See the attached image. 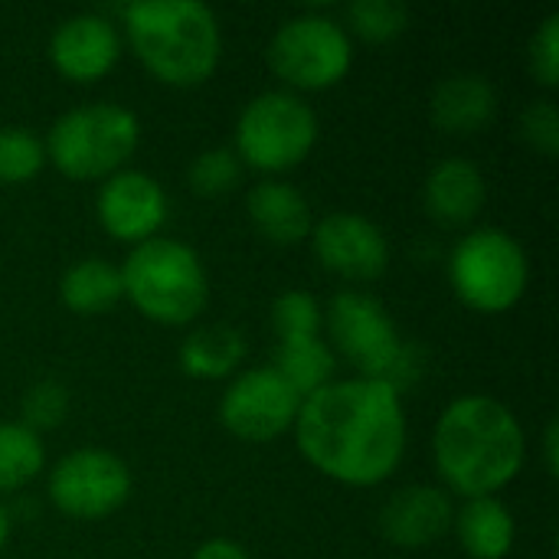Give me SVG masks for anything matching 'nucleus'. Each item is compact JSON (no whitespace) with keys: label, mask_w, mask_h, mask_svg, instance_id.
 I'll use <instances>...</instances> for the list:
<instances>
[{"label":"nucleus","mask_w":559,"mask_h":559,"mask_svg":"<svg viewBox=\"0 0 559 559\" xmlns=\"http://www.w3.org/2000/svg\"><path fill=\"white\" fill-rule=\"evenodd\" d=\"M292 432L305 462L324 478L344 488H377L403 465L409 426L396 386L350 377L305 396Z\"/></svg>","instance_id":"obj_1"},{"label":"nucleus","mask_w":559,"mask_h":559,"mask_svg":"<svg viewBox=\"0 0 559 559\" xmlns=\"http://www.w3.org/2000/svg\"><path fill=\"white\" fill-rule=\"evenodd\" d=\"M432 462L449 495L465 501L498 498L527 462V436L501 400L465 393L436 419Z\"/></svg>","instance_id":"obj_2"},{"label":"nucleus","mask_w":559,"mask_h":559,"mask_svg":"<svg viewBox=\"0 0 559 559\" xmlns=\"http://www.w3.org/2000/svg\"><path fill=\"white\" fill-rule=\"evenodd\" d=\"M121 23L138 62L170 88H197L219 69V20L200 0H138Z\"/></svg>","instance_id":"obj_3"},{"label":"nucleus","mask_w":559,"mask_h":559,"mask_svg":"<svg viewBox=\"0 0 559 559\" xmlns=\"http://www.w3.org/2000/svg\"><path fill=\"white\" fill-rule=\"evenodd\" d=\"M118 272L131 308L160 328H187L210 305L206 265L200 252L180 239L154 236L134 246Z\"/></svg>","instance_id":"obj_4"},{"label":"nucleus","mask_w":559,"mask_h":559,"mask_svg":"<svg viewBox=\"0 0 559 559\" xmlns=\"http://www.w3.org/2000/svg\"><path fill=\"white\" fill-rule=\"evenodd\" d=\"M141 144V121L115 102H88L59 115L43 141L46 164L66 180H108L124 170Z\"/></svg>","instance_id":"obj_5"},{"label":"nucleus","mask_w":559,"mask_h":559,"mask_svg":"<svg viewBox=\"0 0 559 559\" xmlns=\"http://www.w3.org/2000/svg\"><path fill=\"white\" fill-rule=\"evenodd\" d=\"M318 144V115L314 108L288 92H262L255 95L236 118L233 151L239 164L278 177L301 167Z\"/></svg>","instance_id":"obj_6"},{"label":"nucleus","mask_w":559,"mask_h":559,"mask_svg":"<svg viewBox=\"0 0 559 559\" xmlns=\"http://www.w3.org/2000/svg\"><path fill=\"white\" fill-rule=\"evenodd\" d=\"M449 282L465 308L478 314H504L524 298L531 262L508 229L478 226L455 242L449 255Z\"/></svg>","instance_id":"obj_7"},{"label":"nucleus","mask_w":559,"mask_h":559,"mask_svg":"<svg viewBox=\"0 0 559 559\" xmlns=\"http://www.w3.org/2000/svg\"><path fill=\"white\" fill-rule=\"evenodd\" d=\"M324 328L334 357L350 360L357 377L383 380L403 393V373L413 370L409 347L380 298L357 288L337 292L324 311Z\"/></svg>","instance_id":"obj_8"},{"label":"nucleus","mask_w":559,"mask_h":559,"mask_svg":"<svg viewBox=\"0 0 559 559\" xmlns=\"http://www.w3.org/2000/svg\"><path fill=\"white\" fill-rule=\"evenodd\" d=\"M269 66L288 92H324L347 79L354 66V39L341 20L324 13L288 16L272 43Z\"/></svg>","instance_id":"obj_9"},{"label":"nucleus","mask_w":559,"mask_h":559,"mask_svg":"<svg viewBox=\"0 0 559 559\" xmlns=\"http://www.w3.org/2000/svg\"><path fill=\"white\" fill-rule=\"evenodd\" d=\"M46 498L69 521H105L128 504L131 472L115 452L85 445L49 468Z\"/></svg>","instance_id":"obj_10"},{"label":"nucleus","mask_w":559,"mask_h":559,"mask_svg":"<svg viewBox=\"0 0 559 559\" xmlns=\"http://www.w3.org/2000/svg\"><path fill=\"white\" fill-rule=\"evenodd\" d=\"M301 396L275 373V367L239 370L219 393L216 416L223 429L242 442L262 445L292 432Z\"/></svg>","instance_id":"obj_11"},{"label":"nucleus","mask_w":559,"mask_h":559,"mask_svg":"<svg viewBox=\"0 0 559 559\" xmlns=\"http://www.w3.org/2000/svg\"><path fill=\"white\" fill-rule=\"evenodd\" d=\"M308 242L318 265L344 282H377L390 269L383 229L360 213H328L314 219Z\"/></svg>","instance_id":"obj_12"},{"label":"nucleus","mask_w":559,"mask_h":559,"mask_svg":"<svg viewBox=\"0 0 559 559\" xmlns=\"http://www.w3.org/2000/svg\"><path fill=\"white\" fill-rule=\"evenodd\" d=\"M167 193L157 177L144 170H118L108 180H102L95 197V216L98 226L124 246H141L154 236H160L167 223Z\"/></svg>","instance_id":"obj_13"},{"label":"nucleus","mask_w":559,"mask_h":559,"mask_svg":"<svg viewBox=\"0 0 559 559\" xmlns=\"http://www.w3.org/2000/svg\"><path fill=\"white\" fill-rule=\"evenodd\" d=\"M121 59V33L102 13H75L49 36L52 69L75 85L102 82Z\"/></svg>","instance_id":"obj_14"},{"label":"nucleus","mask_w":559,"mask_h":559,"mask_svg":"<svg viewBox=\"0 0 559 559\" xmlns=\"http://www.w3.org/2000/svg\"><path fill=\"white\" fill-rule=\"evenodd\" d=\"M455 504L445 488L432 485H409L390 495V501L380 511V531L393 547L403 550H423L436 540H442L452 531Z\"/></svg>","instance_id":"obj_15"},{"label":"nucleus","mask_w":559,"mask_h":559,"mask_svg":"<svg viewBox=\"0 0 559 559\" xmlns=\"http://www.w3.org/2000/svg\"><path fill=\"white\" fill-rule=\"evenodd\" d=\"M423 200H426V213L436 223L459 229L478 219L488 200V183L481 167L472 164L468 157H445L429 170Z\"/></svg>","instance_id":"obj_16"},{"label":"nucleus","mask_w":559,"mask_h":559,"mask_svg":"<svg viewBox=\"0 0 559 559\" xmlns=\"http://www.w3.org/2000/svg\"><path fill=\"white\" fill-rule=\"evenodd\" d=\"M246 213L262 239L272 246H298L311 236L314 216L308 197L278 177L259 180L246 197Z\"/></svg>","instance_id":"obj_17"},{"label":"nucleus","mask_w":559,"mask_h":559,"mask_svg":"<svg viewBox=\"0 0 559 559\" xmlns=\"http://www.w3.org/2000/svg\"><path fill=\"white\" fill-rule=\"evenodd\" d=\"M498 115V92L478 72L442 79L429 98V118L442 134H478Z\"/></svg>","instance_id":"obj_18"},{"label":"nucleus","mask_w":559,"mask_h":559,"mask_svg":"<svg viewBox=\"0 0 559 559\" xmlns=\"http://www.w3.org/2000/svg\"><path fill=\"white\" fill-rule=\"evenodd\" d=\"M452 531L472 559H508L518 540V524L501 498H472L455 511Z\"/></svg>","instance_id":"obj_19"},{"label":"nucleus","mask_w":559,"mask_h":559,"mask_svg":"<svg viewBox=\"0 0 559 559\" xmlns=\"http://www.w3.org/2000/svg\"><path fill=\"white\" fill-rule=\"evenodd\" d=\"M246 360V337L229 324L193 328L180 344V370L193 380H233Z\"/></svg>","instance_id":"obj_20"},{"label":"nucleus","mask_w":559,"mask_h":559,"mask_svg":"<svg viewBox=\"0 0 559 559\" xmlns=\"http://www.w3.org/2000/svg\"><path fill=\"white\" fill-rule=\"evenodd\" d=\"M124 298L121 272L102 255H88L72 262L59 278V301L66 311L79 318H98L111 311Z\"/></svg>","instance_id":"obj_21"},{"label":"nucleus","mask_w":559,"mask_h":559,"mask_svg":"<svg viewBox=\"0 0 559 559\" xmlns=\"http://www.w3.org/2000/svg\"><path fill=\"white\" fill-rule=\"evenodd\" d=\"M272 367L305 400V396H311L314 390H321V386H328L334 380L337 357H334L331 344L321 334H314V337H288V341H278Z\"/></svg>","instance_id":"obj_22"},{"label":"nucleus","mask_w":559,"mask_h":559,"mask_svg":"<svg viewBox=\"0 0 559 559\" xmlns=\"http://www.w3.org/2000/svg\"><path fill=\"white\" fill-rule=\"evenodd\" d=\"M46 468L43 439L23 423H0V495L23 491Z\"/></svg>","instance_id":"obj_23"},{"label":"nucleus","mask_w":559,"mask_h":559,"mask_svg":"<svg viewBox=\"0 0 559 559\" xmlns=\"http://www.w3.org/2000/svg\"><path fill=\"white\" fill-rule=\"evenodd\" d=\"M43 167H46L43 138H36L23 124L0 128V183L3 187L29 183Z\"/></svg>","instance_id":"obj_24"},{"label":"nucleus","mask_w":559,"mask_h":559,"mask_svg":"<svg viewBox=\"0 0 559 559\" xmlns=\"http://www.w3.org/2000/svg\"><path fill=\"white\" fill-rule=\"evenodd\" d=\"M409 26V7L396 0H354L347 7V33L364 43H393Z\"/></svg>","instance_id":"obj_25"},{"label":"nucleus","mask_w":559,"mask_h":559,"mask_svg":"<svg viewBox=\"0 0 559 559\" xmlns=\"http://www.w3.org/2000/svg\"><path fill=\"white\" fill-rule=\"evenodd\" d=\"M272 328H275L278 341L314 337L324 328V308L311 292L288 288L272 301Z\"/></svg>","instance_id":"obj_26"},{"label":"nucleus","mask_w":559,"mask_h":559,"mask_svg":"<svg viewBox=\"0 0 559 559\" xmlns=\"http://www.w3.org/2000/svg\"><path fill=\"white\" fill-rule=\"evenodd\" d=\"M242 164L233 147H206L187 167V183L200 197H223L239 183Z\"/></svg>","instance_id":"obj_27"},{"label":"nucleus","mask_w":559,"mask_h":559,"mask_svg":"<svg viewBox=\"0 0 559 559\" xmlns=\"http://www.w3.org/2000/svg\"><path fill=\"white\" fill-rule=\"evenodd\" d=\"M23 426L33 429L36 436L43 429H56L59 423H66V413H69V393L62 383H52V380H43L36 386L26 390L23 396Z\"/></svg>","instance_id":"obj_28"},{"label":"nucleus","mask_w":559,"mask_h":559,"mask_svg":"<svg viewBox=\"0 0 559 559\" xmlns=\"http://www.w3.org/2000/svg\"><path fill=\"white\" fill-rule=\"evenodd\" d=\"M521 138L544 157L559 154V111L550 98H537L521 115Z\"/></svg>","instance_id":"obj_29"},{"label":"nucleus","mask_w":559,"mask_h":559,"mask_svg":"<svg viewBox=\"0 0 559 559\" xmlns=\"http://www.w3.org/2000/svg\"><path fill=\"white\" fill-rule=\"evenodd\" d=\"M531 75L544 85V88H557L559 85V13H550L537 33L531 36Z\"/></svg>","instance_id":"obj_30"},{"label":"nucleus","mask_w":559,"mask_h":559,"mask_svg":"<svg viewBox=\"0 0 559 559\" xmlns=\"http://www.w3.org/2000/svg\"><path fill=\"white\" fill-rule=\"evenodd\" d=\"M190 559H249V554H246V547H242L239 540L210 537V540H203V544L193 550V557Z\"/></svg>","instance_id":"obj_31"},{"label":"nucleus","mask_w":559,"mask_h":559,"mask_svg":"<svg viewBox=\"0 0 559 559\" xmlns=\"http://www.w3.org/2000/svg\"><path fill=\"white\" fill-rule=\"evenodd\" d=\"M559 432H557V423H550L547 426V432H544V465H547V475H557L559 468Z\"/></svg>","instance_id":"obj_32"},{"label":"nucleus","mask_w":559,"mask_h":559,"mask_svg":"<svg viewBox=\"0 0 559 559\" xmlns=\"http://www.w3.org/2000/svg\"><path fill=\"white\" fill-rule=\"evenodd\" d=\"M10 531H13L10 514H7V508L0 504V550H3V547H7V540H10Z\"/></svg>","instance_id":"obj_33"}]
</instances>
